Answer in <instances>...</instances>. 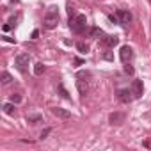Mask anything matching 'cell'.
<instances>
[{
  "mask_svg": "<svg viewBox=\"0 0 151 151\" xmlns=\"http://www.w3.org/2000/svg\"><path fill=\"white\" fill-rule=\"evenodd\" d=\"M43 25L48 30H52V29H55L59 25V11H57V6H50L48 7V11L45 14V20H43Z\"/></svg>",
  "mask_w": 151,
  "mask_h": 151,
  "instance_id": "cell-1",
  "label": "cell"
},
{
  "mask_svg": "<svg viewBox=\"0 0 151 151\" xmlns=\"http://www.w3.org/2000/svg\"><path fill=\"white\" fill-rule=\"evenodd\" d=\"M87 27V18L86 14H77L73 20H69V29L73 32H77V34H82Z\"/></svg>",
  "mask_w": 151,
  "mask_h": 151,
  "instance_id": "cell-2",
  "label": "cell"
},
{
  "mask_svg": "<svg viewBox=\"0 0 151 151\" xmlns=\"http://www.w3.org/2000/svg\"><path fill=\"white\" fill-rule=\"evenodd\" d=\"M29 60H30L29 53H20V55H16L14 64H16V68H18L22 73H25V71L29 69Z\"/></svg>",
  "mask_w": 151,
  "mask_h": 151,
  "instance_id": "cell-3",
  "label": "cell"
},
{
  "mask_svg": "<svg viewBox=\"0 0 151 151\" xmlns=\"http://www.w3.org/2000/svg\"><path fill=\"white\" fill-rule=\"evenodd\" d=\"M117 98L121 103H130L133 100V94H132V89H119L117 91Z\"/></svg>",
  "mask_w": 151,
  "mask_h": 151,
  "instance_id": "cell-4",
  "label": "cell"
},
{
  "mask_svg": "<svg viewBox=\"0 0 151 151\" xmlns=\"http://www.w3.org/2000/svg\"><path fill=\"white\" fill-rule=\"evenodd\" d=\"M52 114L55 117H59V119H69L71 117V112L66 110V109H62V107H53L52 109Z\"/></svg>",
  "mask_w": 151,
  "mask_h": 151,
  "instance_id": "cell-5",
  "label": "cell"
},
{
  "mask_svg": "<svg viewBox=\"0 0 151 151\" xmlns=\"http://www.w3.org/2000/svg\"><path fill=\"white\" fill-rule=\"evenodd\" d=\"M142 91H144L142 80H133V84H132V94H133V98H140Z\"/></svg>",
  "mask_w": 151,
  "mask_h": 151,
  "instance_id": "cell-6",
  "label": "cell"
},
{
  "mask_svg": "<svg viewBox=\"0 0 151 151\" xmlns=\"http://www.w3.org/2000/svg\"><path fill=\"white\" fill-rule=\"evenodd\" d=\"M132 55H133V52H132V48L130 46H121V52H119V57H121V60L126 64L130 59H132Z\"/></svg>",
  "mask_w": 151,
  "mask_h": 151,
  "instance_id": "cell-7",
  "label": "cell"
},
{
  "mask_svg": "<svg viewBox=\"0 0 151 151\" xmlns=\"http://www.w3.org/2000/svg\"><path fill=\"white\" fill-rule=\"evenodd\" d=\"M123 121H124V114L123 112H114V114L109 116V123L110 124H121Z\"/></svg>",
  "mask_w": 151,
  "mask_h": 151,
  "instance_id": "cell-8",
  "label": "cell"
},
{
  "mask_svg": "<svg viewBox=\"0 0 151 151\" xmlns=\"http://www.w3.org/2000/svg\"><path fill=\"white\" fill-rule=\"evenodd\" d=\"M117 16H119L121 25H130L132 23V14L128 11H117Z\"/></svg>",
  "mask_w": 151,
  "mask_h": 151,
  "instance_id": "cell-9",
  "label": "cell"
},
{
  "mask_svg": "<svg viewBox=\"0 0 151 151\" xmlns=\"http://www.w3.org/2000/svg\"><path fill=\"white\" fill-rule=\"evenodd\" d=\"M103 43L107 46H116L119 43V37L117 36H103Z\"/></svg>",
  "mask_w": 151,
  "mask_h": 151,
  "instance_id": "cell-10",
  "label": "cell"
},
{
  "mask_svg": "<svg viewBox=\"0 0 151 151\" xmlns=\"http://www.w3.org/2000/svg\"><path fill=\"white\" fill-rule=\"evenodd\" d=\"M77 89H78V94L80 96H86V93H87V82H84V80H77Z\"/></svg>",
  "mask_w": 151,
  "mask_h": 151,
  "instance_id": "cell-11",
  "label": "cell"
},
{
  "mask_svg": "<svg viewBox=\"0 0 151 151\" xmlns=\"http://www.w3.org/2000/svg\"><path fill=\"white\" fill-rule=\"evenodd\" d=\"M27 121L30 124H37V123H43V116L41 114H29L27 116Z\"/></svg>",
  "mask_w": 151,
  "mask_h": 151,
  "instance_id": "cell-12",
  "label": "cell"
},
{
  "mask_svg": "<svg viewBox=\"0 0 151 151\" xmlns=\"http://www.w3.org/2000/svg\"><path fill=\"white\" fill-rule=\"evenodd\" d=\"M14 105H16V103L9 101V103H4V107H2V109H4V112H6V114L13 116V114H14Z\"/></svg>",
  "mask_w": 151,
  "mask_h": 151,
  "instance_id": "cell-13",
  "label": "cell"
},
{
  "mask_svg": "<svg viewBox=\"0 0 151 151\" xmlns=\"http://www.w3.org/2000/svg\"><path fill=\"white\" fill-rule=\"evenodd\" d=\"M89 34H91V37H100V36H105V34H103V30H101L100 27H91Z\"/></svg>",
  "mask_w": 151,
  "mask_h": 151,
  "instance_id": "cell-14",
  "label": "cell"
},
{
  "mask_svg": "<svg viewBox=\"0 0 151 151\" xmlns=\"http://www.w3.org/2000/svg\"><path fill=\"white\" fill-rule=\"evenodd\" d=\"M77 50H78L80 53H84V55H86V53L89 52V45H86L84 41H78V43H77Z\"/></svg>",
  "mask_w": 151,
  "mask_h": 151,
  "instance_id": "cell-15",
  "label": "cell"
},
{
  "mask_svg": "<svg viewBox=\"0 0 151 151\" xmlns=\"http://www.w3.org/2000/svg\"><path fill=\"white\" fill-rule=\"evenodd\" d=\"M0 78H2V84H4V86H7V84L13 82V77H11L7 71H2V77H0Z\"/></svg>",
  "mask_w": 151,
  "mask_h": 151,
  "instance_id": "cell-16",
  "label": "cell"
},
{
  "mask_svg": "<svg viewBox=\"0 0 151 151\" xmlns=\"http://www.w3.org/2000/svg\"><path fill=\"white\" fill-rule=\"evenodd\" d=\"M43 73H45V64L43 62H37L34 66V75H37V77H39V75H43Z\"/></svg>",
  "mask_w": 151,
  "mask_h": 151,
  "instance_id": "cell-17",
  "label": "cell"
},
{
  "mask_svg": "<svg viewBox=\"0 0 151 151\" xmlns=\"http://www.w3.org/2000/svg\"><path fill=\"white\" fill-rule=\"evenodd\" d=\"M57 89H59V93H60V96H62V98H66V100H69V98H71V96H69V93L66 91V87H64L62 84H59V86H57Z\"/></svg>",
  "mask_w": 151,
  "mask_h": 151,
  "instance_id": "cell-18",
  "label": "cell"
},
{
  "mask_svg": "<svg viewBox=\"0 0 151 151\" xmlns=\"http://www.w3.org/2000/svg\"><path fill=\"white\" fill-rule=\"evenodd\" d=\"M22 94H18V93H14V94H11V101L13 103H22Z\"/></svg>",
  "mask_w": 151,
  "mask_h": 151,
  "instance_id": "cell-19",
  "label": "cell"
},
{
  "mask_svg": "<svg viewBox=\"0 0 151 151\" xmlns=\"http://www.w3.org/2000/svg\"><path fill=\"white\" fill-rule=\"evenodd\" d=\"M124 73H126V75H133V73H135V69H133V66H130V64L126 62V66H124Z\"/></svg>",
  "mask_w": 151,
  "mask_h": 151,
  "instance_id": "cell-20",
  "label": "cell"
},
{
  "mask_svg": "<svg viewBox=\"0 0 151 151\" xmlns=\"http://www.w3.org/2000/svg\"><path fill=\"white\" fill-rule=\"evenodd\" d=\"M52 132V128H45L43 132H41V135H39V139H46V135Z\"/></svg>",
  "mask_w": 151,
  "mask_h": 151,
  "instance_id": "cell-21",
  "label": "cell"
},
{
  "mask_svg": "<svg viewBox=\"0 0 151 151\" xmlns=\"http://www.w3.org/2000/svg\"><path fill=\"white\" fill-rule=\"evenodd\" d=\"M109 20H110L112 23H121V22H119V16H114V14H109Z\"/></svg>",
  "mask_w": 151,
  "mask_h": 151,
  "instance_id": "cell-22",
  "label": "cell"
},
{
  "mask_svg": "<svg viewBox=\"0 0 151 151\" xmlns=\"http://www.w3.org/2000/svg\"><path fill=\"white\" fill-rule=\"evenodd\" d=\"M68 14H69V18L75 14V11H73V7H71V6H68Z\"/></svg>",
  "mask_w": 151,
  "mask_h": 151,
  "instance_id": "cell-23",
  "label": "cell"
},
{
  "mask_svg": "<svg viewBox=\"0 0 151 151\" xmlns=\"http://www.w3.org/2000/svg\"><path fill=\"white\" fill-rule=\"evenodd\" d=\"M37 36H39V30H32V39H37Z\"/></svg>",
  "mask_w": 151,
  "mask_h": 151,
  "instance_id": "cell-24",
  "label": "cell"
},
{
  "mask_svg": "<svg viewBox=\"0 0 151 151\" xmlns=\"http://www.w3.org/2000/svg\"><path fill=\"white\" fill-rule=\"evenodd\" d=\"M103 59H105V60H112V53H105Z\"/></svg>",
  "mask_w": 151,
  "mask_h": 151,
  "instance_id": "cell-25",
  "label": "cell"
},
{
  "mask_svg": "<svg viewBox=\"0 0 151 151\" xmlns=\"http://www.w3.org/2000/svg\"><path fill=\"white\" fill-rule=\"evenodd\" d=\"M80 64H84L82 59H75V66H80Z\"/></svg>",
  "mask_w": 151,
  "mask_h": 151,
  "instance_id": "cell-26",
  "label": "cell"
},
{
  "mask_svg": "<svg viewBox=\"0 0 151 151\" xmlns=\"http://www.w3.org/2000/svg\"><path fill=\"white\" fill-rule=\"evenodd\" d=\"M4 39H6L7 43H14V39H13V37H9V36H4Z\"/></svg>",
  "mask_w": 151,
  "mask_h": 151,
  "instance_id": "cell-27",
  "label": "cell"
}]
</instances>
